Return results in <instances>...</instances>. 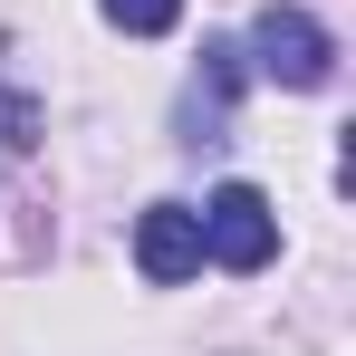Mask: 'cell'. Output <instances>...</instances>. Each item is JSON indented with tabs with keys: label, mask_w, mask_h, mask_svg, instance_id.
Masks as SVG:
<instances>
[{
	"label": "cell",
	"mask_w": 356,
	"mask_h": 356,
	"mask_svg": "<svg viewBox=\"0 0 356 356\" xmlns=\"http://www.w3.org/2000/svg\"><path fill=\"white\" fill-rule=\"evenodd\" d=\"M29 145H39V97L0 87V154H29Z\"/></svg>",
	"instance_id": "cell-6"
},
{
	"label": "cell",
	"mask_w": 356,
	"mask_h": 356,
	"mask_svg": "<svg viewBox=\"0 0 356 356\" xmlns=\"http://www.w3.org/2000/svg\"><path fill=\"white\" fill-rule=\"evenodd\" d=\"M135 270H145L154 289H183V280L202 270V222H193V202H154V212L135 222Z\"/></svg>",
	"instance_id": "cell-3"
},
{
	"label": "cell",
	"mask_w": 356,
	"mask_h": 356,
	"mask_svg": "<svg viewBox=\"0 0 356 356\" xmlns=\"http://www.w3.org/2000/svg\"><path fill=\"white\" fill-rule=\"evenodd\" d=\"M232 97H241V49L212 39V49H202V87H193V116H222Z\"/></svg>",
	"instance_id": "cell-4"
},
{
	"label": "cell",
	"mask_w": 356,
	"mask_h": 356,
	"mask_svg": "<svg viewBox=\"0 0 356 356\" xmlns=\"http://www.w3.org/2000/svg\"><path fill=\"white\" fill-rule=\"evenodd\" d=\"M97 10L116 19L125 39H164V29H174V19H183V0H97Z\"/></svg>",
	"instance_id": "cell-5"
},
{
	"label": "cell",
	"mask_w": 356,
	"mask_h": 356,
	"mask_svg": "<svg viewBox=\"0 0 356 356\" xmlns=\"http://www.w3.org/2000/svg\"><path fill=\"white\" fill-rule=\"evenodd\" d=\"M241 58H260L270 87H327L337 77V39H327V19H308V10H260V29H250V49Z\"/></svg>",
	"instance_id": "cell-2"
},
{
	"label": "cell",
	"mask_w": 356,
	"mask_h": 356,
	"mask_svg": "<svg viewBox=\"0 0 356 356\" xmlns=\"http://www.w3.org/2000/svg\"><path fill=\"white\" fill-rule=\"evenodd\" d=\"M193 222H202V260H222V270H270L280 260V212H270L260 183H222Z\"/></svg>",
	"instance_id": "cell-1"
}]
</instances>
